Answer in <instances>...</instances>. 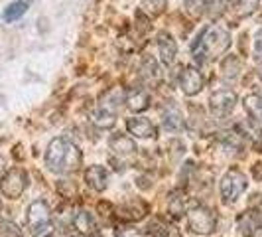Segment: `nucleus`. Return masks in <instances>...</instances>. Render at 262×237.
<instances>
[{"mask_svg":"<svg viewBox=\"0 0 262 237\" xmlns=\"http://www.w3.org/2000/svg\"><path fill=\"white\" fill-rule=\"evenodd\" d=\"M81 150L67 136H55L46 150V166L55 174H67L81 166Z\"/></svg>","mask_w":262,"mask_h":237,"instance_id":"nucleus-1","label":"nucleus"},{"mask_svg":"<svg viewBox=\"0 0 262 237\" xmlns=\"http://www.w3.org/2000/svg\"><path fill=\"white\" fill-rule=\"evenodd\" d=\"M231 48V34L219 26H207L201 30L193 44V57L197 64H205L219 57Z\"/></svg>","mask_w":262,"mask_h":237,"instance_id":"nucleus-2","label":"nucleus"},{"mask_svg":"<svg viewBox=\"0 0 262 237\" xmlns=\"http://www.w3.org/2000/svg\"><path fill=\"white\" fill-rule=\"evenodd\" d=\"M26 224L32 235H43L52 229V213L43 200H36L28 206Z\"/></svg>","mask_w":262,"mask_h":237,"instance_id":"nucleus-3","label":"nucleus"},{"mask_svg":"<svg viewBox=\"0 0 262 237\" xmlns=\"http://www.w3.org/2000/svg\"><path fill=\"white\" fill-rule=\"evenodd\" d=\"M247 176L238 168H231L223 176L221 180V198H223L225 204H233L236 202V198L241 196L245 190H247Z\"/></svg>","mask_w":262,"mask_h":237,"instance_id":"nucleus-4","label":"nucleus"},{"mask_svg":"<svg viewBox=\"0 0 262 237\" xmlns=\"http://www.w3.org/2000/svg\"><path fill=\"white\" fill-rule=\"evenodd\" d=\"M187 225L193 233L199 235H209L211 231L217 225V218L215 213L203 206H193L191 210L187 211Z\"/></svg>","mask_w":262,"mask_h":237,"instance_id":"nucleus-5","label":"nucleus"},{"mask_svg":"<svg viewBox=\"0 0 262 237\" xmlns=\"http://www.w3.org/2000/svg\"><path fill=\"white\" fill-rule=\"evenodd\" d=\"M28 188V174L22 168H10L2 178H0V190L2 194L10 200H16L24 194Z\"/></svg>","mask_w":262,"mask_h":237,"instance_id":"nucleus-6","label":"nucleus"},{"mask_svg":"<svg viewBox=\"0 0 262 237\" xmlns=\"http://www.w3.org/2000/svg\"><path fill=\"white\" fill-rule=\"evenodd\" d=\"M203 87H205V79H203L201 71L197 67H182V71H180V89L184 91V95L193 97V95L203 91Z\"/></svg>","mask_w":262,"mask_h":237,"instance_id":"nucleus-7","label":"nucleus"},{"mask_svg":"<svg viewBox=\"0 0 262 237\" xmlns=\"http://www.w3.org/2000/svg\"><path fill=\"white\" fill-rule=\"evenodd\" d=\"M236 105V93L231 89H221L215 91L209 97V109L215 117H227L233 113Z\"/></svg>","mask_w":262,"mask_h":237,"instance_id":"nucleus-8","label":"nucleus"},{"mask_svg":"<svg viewBox=\"0 0 262 237\" xmlns=\"http://www.w3.org/2000/svg\"><path fill=\"white\" fill-rule=\"evenodd\" d=\"M158 52H160L162 64H166V66L173 64L176 53H178V44H176V40L170 32H160L158 34Z\"/></svg>","mask_w":262,"mask_h":237,"instance_id":"nucleus-9","label":"nucleus"},{"mask_svg":"<svg viewBox=\"0 0 262 237\" xmlns=\"http://www.w3.org/2000/svg\"><path fill=\"white\" fill-rule=\"evenodd\" d=\"M126 129L130 134L138 139H154L156 136V127L152 125V121L146 117H132L126 121Z\"/></svg>","mask_w":262,"mask_h":237,"instance_id":"nucleus-10","label":"nucleus"},{"mask_svg":"<svg viewBox=\"0 0 262 237\" xmlns=\"http://www.w3.org/2000/svg\"><path fill=\"white\" fill-rule=\"evenodd\" d=\"M162 118L168 131H180L184 127V115L176 101H168L162 109Z\"/></svg>","mask_w":262,"mask_h":237,"instance_id":"nucleus-11","label":"nucleus"},{"mask_svg":"<svg viewBox=\"0 0 262 237\" xmlns=\"http://www.w3.org/2000/svg\"><path fill=\"white\" fill-rule=\"evenodd\" d=\"M124 103L130 111H136V113L146 111L150 107V93L146 89H140V87H132L124 95Z\"/></svg>","mask_w":262,"mask_h":237,"instance_id":"nucleus-12","label":"nucleus"},{"mask_svg":"<svg viewBox=\"0 0 262 237\" xmlns=\"http://www.w3.org/2000/svg\"><path fill=\"white\" fill-rule=\"evenodd\" d=\"M73 225L81 235L87 237H95L99 233V227H97V222L93 218V213H89L87 210H79L75 215H73Z\"/></svg>","mask_w":262,"mask_h":237,"instance_id":"nucleus-13","label":"nucleus"},{"mask_svg":"<svg viewBox=\"0 0 262 237\" xmlns=\"http://www.w3.org/2000/svg\"><path fill=\"white\" fill-rule=\"evenodd\" d=\"M85 182H87V186L93 188L95 192H103L106 188V182H108V172H106L103 166H99V164L89 166L87 172H85Z\"/></svg>","mask_w":262,"mask_h":237,"instance_id":"nucleus-14","label":"nucleus"},{"mask_svg":"<svg viewBox=\"0 0 262 237\" xmlns=\"http://www.w3.org/2000/svg\"><path fill=\"white\" fill-rule=\"evenodd\" d=\"M108 146H111V150H115L120 156L136 152V143L132 141L130 136H126V134H113L111 141H108Z\"/></svg>","mask_w":262,"mask_h":237,"instance_id":"nucleus-15","label":"nucleus"},{"mask_svg":"<svg viewBox=\"0 0 262 237\" xmlns=\"http://www.w3.org/2000/svg\"><path fill=\"white\" fill-rule=\"evenodd\" d=\"M243 105H245V111L250 115V118L254 123L262 125V95L258 93H252V95H247L243 99Z\"/></svg>","mask_w":262,"mask_h":237,"instance_id":"nucleus-16","label":"nucleus"},{"mask_svg":"<svg viewBox=\"0 0 262 237\" xmlns=\"http://www.w3.org/2000/svg\"><path fill=\"white\" fill-rule=\"evenodd\" d=\"M93 123H95L97 127H101V129H111V127H115V123H117V115L111 113V111H106V109H103V107H97V111L93 113Z\"/></svg>","mask_w":262,"mask_h":237,"instance_id":"nucleus-17","label":"nucleus"},{"mask_svg":"<svg viewBox=\"0 0 262 237\" xmlns=\"http://www.w3.org/2000/svg\"><path fill=\"white\" fill-rule=\"evenodd\" d=\"M221 71H223V75L227 79H236L238 73H241V60L233 53L227 55L223 60V64H221Z\"/></svg>","mask_w":262,"mask_h":237,"instance_id":"nucleus-18","label":"nucleus"},{"mask_svg":"<svg viewBox=\"0 0 262 237\" xmlns=\"http://www.w3.org/2000/svg\"><path fill=\"white\" fill-rule=\"evenodd\" d=\"M26 10H28V2L16 0V2L8 4V6L4 8V20H6V22H14V20H18L20 16H24Z\"/></svg>","mask_w":262,"mask_h":237,"instance_id":"nucleus-19","label":"nucleus"},{"mask_svg":"<svg viewBox=\"0 0 262 237\" xmlns=\"http://www.w3.org/2000/svg\"><path fill=\"white\" fill-rule=\"evenodd\" d=\"M185 194L184 192H180V190H176V192H171L170 194V200H168V210H170V213H173L176 218L178 215H182L185 210Z\"/></svg>","mask_w":262,"mask_h":237,"instance_id":"nucleus-20","label":"nucleus"},{"mask_svg":"<svg viewBox=\"0 0 262 237\" xmlns=\"http://www.w3.org/2000/svg\"><path fill=\"white\" fill-rule=\"evenodd\" d=\"M142 75L148 81H158L160 79V67H158L156 57L144 55V60H142Z\"/></svg>","mask_w":262,"mask_h":237,"instance_id":"nucleus-21","label":"nucleus"},{"mask_svg":"<svg viewBox=\"0 0 262 237\" xmlns=\"http://www.w3.org/2000/svg\"><path fill=\"white\" fill-rule=\"evenodd\" d=\"M229 2H231V0H207V4H205L207 16H209L211 20L221 18V16L227 12V8H229Z\"/></svg>","mask_w":262,"mask_h":237,"instance_id":"nucleus-22","label":"nucleus"},{"mask_svg":"<svg viewBox=\"0 0 262 237\" xmlns=\"http://www.w3.org/2000/svg\"><path fill=\"white\" fill-rule=\"evenodd\" d=\"M142 6H144L152 16H160V14L166 10L168 0H142Z\"/></svg>","mask_w":262,"mask_h":237,"instance_id":"nucleus-23","label":"nucleus"},{"mask_svg":"<svg viewBox=\"0 0 262 237\" xmlns=\"http://www.w3.org/2000/svg\"><path fill=\"white\" fill-rule=\"evenodd\" d=\"M258 2H260V0H236L238 14H243V16H249V14H252L256 8H258Z\"/></svg>","mask_w":262,"mask_h":237,"instance_id":"nucleus-24","label":"nucleus"},{"mask_svg":"<svg viewBox=\"0 0 262 237\" xmlns=\"http://www.w3.org/2000/svg\"><path fill=\"white\" fill-rule=\"evenodd\" d=\"M168 233H170V227L160 224V222H154V224L148 225V235L150 237H168Z\"/></svg>","mask_w":262,"mask_h":237,"instance_id":"nucleus-25","label":"nucleus"},{"mask_svg":"<svg viewBox=\"0 0 262 237\" xmlns=\"http://www.w3.org/2000/svg\"><path fill=\"white\" fill-rule=\"evenodd\" d=\"M207 0H185V10L191 14V16H199L203 12Z\"/></svg>","mask_w":262,"mask_h":237,"instance_id":"nucleus-26","label":"nucleus"},{"mask_svg":"<svg viewBox=\"0 0 262 237\" xmlns=\"http://www.w3.org/2000/svg\"><path fill=\"white\" fill-rule=\"evenodd\" d=\"M0 231L4 237H22V231L18 229V225H14L12 222H2L0 224Z\"/></svg>","mask_w":262,"mask_h":237,"instance_id":"nucleus-27","label":"nucleus"},{"mask_svg":"<svg viewBox=\"0 0 262 237\" xmlns=\"http://www.w3.org/2000/svg\"><path fill=\"white\" fill-rule=\"evenodd\" d=\"M254 57L262 60V30H258L254 36Z\"/></svg>","mask_w":262,"mask_h":237,"instance_id":"nucleus-28","label":"nucleus"},{"mask_svg":"<svg viewBox=\"0 0 262 237\" xmlns=\"http://www.w3.org/2000/svg\"><path fill=\"white\" fill-rule=\"evenodd\" d=\"M117 237H142V233L138 229H134V227H126V229H120Z\"/></svg>","mask_w":262,"mask_h":237,"instance_id":"nucleus-29","label":"nucleus"},{"mask_svg":"<svg viewBox=\"0 0 262 237\" xmlns=\"http://www.w3.org/2000/svg\"><path fill=\"white\" fill-rule=\"evenodd\" d=\"M252 237H262V222L252 229Z\"/></svg>","mask_w":262,"mask_h":237,"instance_id":"nucleus-30","label":"nucleus"},{"mask_svg":"<svg viewBox=\"0 0 262 237\" xmlns=\"http://www.w3.org/2000/svg\"><path fill=\"white\" fill-rule=\"evenodd\" d=\"M2 170H4V158L0 156V172H2Z\"/></svg>","mask_w":262,"mask_h":237,"instance_id":"nucleus-31","label":"nucleus"},{"mask_svg":"<svg viewBox=\"0 0 262 237\" xmlns=\"http://www.w3.org/2000/svg\"><path fill=\"white\" fill-rule=\"evenodd\" d=\"M258 75H260V77H262V66L258 67Z\"/></svg>","mask_w":262,"mask_h":237,"instance_id":"nucleus-32","label":"nucleus"},{"mask_svg":"<svg viewBox=\"0 0 262 237\" xmlns=\"http://www.w3.org/2000/svg\"><path fill=\"white\" fill-rule=\"evenodd\" d=\"M0 210H2V200H0Z\"/></svg>","mask_w":262,"mask_h":237,"instance_id":"nucleus-33","label":"nucleus"}]
</instances>
